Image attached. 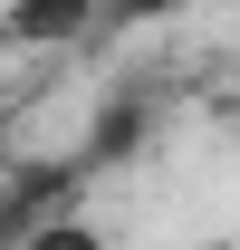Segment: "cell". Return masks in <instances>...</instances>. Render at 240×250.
Returning <instances> with one entry per match:
<instances>
[{"label": "cell", "mask_w": 240, "mask_h": 250, "mask_svg": "<svg viewBox=\"0 0 240 250\" xmlns=\"http://www.w3.org/2000/svg\"><path fill=\"white\" fill-rule=\"evenodd\" d=\"M77 183H87V164H77V154H39V164L10 154V164H0V250H20L48 212H67Z\"/></svg>", "instance_id": "1"}, {"label": "cell", "mask_w": 240, "mask_h": 250, "mask_svg": "<svg viewBox=\"0 0 240 250\" xmlns=\"http://www.w3.org/2000/svg\"><path fill=\"white\" fill-rule=\"evenodd\" d=\"M106 20V0H10L0 10V39L10 48H67V39H87Z\"/></svg>", "instance_id": "2"}, {"label": "cell", "mask_w": 240, "mask_h": 250, "mask_svg": "<svg viewBox=\"0 0 240 250\" xmlns=\"http://www.w3.org/2000/svg\"><path fill=\"white\" fill-rule=\"evenodd\" d=\"M135 145H144V106H106V116H96V135H87V173L96 164H116V154H135Z\"/></svg>", "instance_id": "3"}, {"label": "cell", "mask_w": 240, "mask_h": 250, "mask_svg": "<svg viewBox=\"0 0 240 250\" xmlns=\"http://www.w3.org/2000/svg\"><path fill=\"white\" fill-rule=\"evenodd\" d=\"M20 250H106V231H96V221L77 212V202H67V212H48V221H39V231H29Z\"/></svg>", "instance_id": "4"}, {"label": "cell", "mask_w": 240, "mask_h": 250, "mask_svg": "<svg viewBox=\"0 0 240 250\" xmlns=\"http://www.w3.org/2000/svg\"><path fill=\"white\" fill-rule=\"evenodd\" d=\"M182 10H240V0H106V29H144V20H182Z\"/></svg>", "instance_id": "5"}, {"label": "cell", "mask_w": 240, "mask_h": 250, "mask_svg": "<svg viewBox=\"0 0 240 250\" xmlns=\"http://www.w3.org/2000/svg\"><path fill=\"white\" fill-rule=\"evenodd\" d=\"M0 164H10V116H0Z\"/></svg>", "instance_id": "6"}, {"label": "cell", "mask_w": 240, "mask_h": 250, "mask_svg": "<svg viewBox=\"0 0 240 250\" xmlns=\"http://www.w3.org/2000/svg\"><path fill=\"white\" fill-rule=\"evenodd\" d=\"M202 250H240V241H202Z\"/></svg>", "instance_id": "7"}]
</instances>
